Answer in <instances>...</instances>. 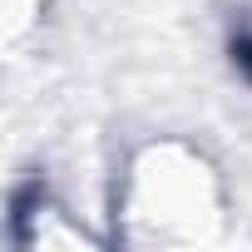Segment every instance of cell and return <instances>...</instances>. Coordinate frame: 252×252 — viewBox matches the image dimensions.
Wrapping results in <instances>:
<instances>
[{
	"instance_id": "1",
	"label": "cell",
	"mask_w": 252,
	"mask_h": 252,
	"mask_svg": "<svg viewBox=\"0 0 252 252\" xmlns=\"http://www.w3.org/2000/svg\"><path fill=\"white\" fill-rule=\"evenodd\" d=\"M237 60H242V64H252V45H237Z\"/></svg>"
}]
</instances>
